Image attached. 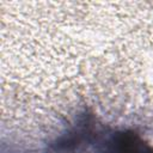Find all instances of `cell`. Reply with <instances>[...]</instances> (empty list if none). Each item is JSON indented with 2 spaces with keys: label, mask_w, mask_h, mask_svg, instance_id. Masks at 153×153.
<instances>
[{
  "label": "cell",
  "mask_w": 153,
  "mask_h": 153,
  "mask_svg": "<svg viewBox=\"0 0 153 153\" xmlns=\"http://www.w3.org/2000/svg\"><path fill=\"white\" fill-rule=\"evenodd\" d=\"M99 153H153V147L134 131L118 130L100 142Z\"/></svg>",
  "instance_id": "cell-1"
}]
</instances>
